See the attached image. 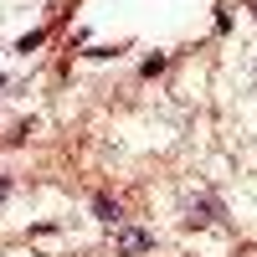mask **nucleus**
<instances>
[{
    "label": "nucleus",
    "mask_w": 257,
    "mask_h": 257,
    "mask_svg": "<svg viewBox=\"0 0 257 257\" xmlns=\"http://www.w3.org/2000/svg\"><path fill=\"white\" fill-rule=\"evenodd\" d=\"M216 216H221V206L211 201V196H196V201L185 206V226H211Z\"/></svg>",
    "instance_id": "1"
},
{
    "label": "nucleus",
    "mask_w": 257,
    "mask_h": 257,
    "mask_svg": "<svg viewBox=\"0 0 257 257\" xmlns=\"http://www.w3.org/2000/svg\"><path fill=\"white\" fill-rule=\"evenodd\" d=\"M155 231H118V252H149Z\"/></svg>",
    "instance_id": "2"
},
{
    "label": "nucleus",
    "mask_w": 257,
    "mask_h": 257,
    "mask_svg": "<svg viewBox=\"0 0 257 257\" xmlns=\"http://www.w3.org/2000/svg\"><path fill=\"white\" fill-rule=\"evenodd\" d=\"M93 216H98V221H108V226H118V216H123V211H118V201L98 196V201H93Z\"/></svg>",
    "instance_id": "3"
},
{
    "label": "nucleus",
    "mask_w": 257,
    "mask_h": 257,
    "mask_svg": "<svg viewBox=\"0 0 257 257\" xmlns=\"http://www.w3.org/2000/svg\"><path fill=\"white\" fill-rule=\"evenodd\" d=\"M41 41H47V31H31V36H21V41H16V52H26V57H31Z\"/></svg>",
    "instance_id": "4"
},
{
    "label": "nucleus",
    "mask_w": 257,
    "mask_h": 257,
    "mask_svg": "<svg viewBox=\"0 0 257 257\" xmlns=\"http://www.w3.org/2000/svg\"><path fill=\"white\" fill-rule=\"evenodd\" d=\"M6 190H11V185H6V180H0V196H6Z\"/></svg>",
    "instance_id": "5"
},
{
    "label": "nucleus",
    "mask_w": 257,
    "mask_h": 257,
    "mask_svg": "<svg viewBox=\"0 0 257 257\" xmlns=\"http://www.w3.org/2000/svg\"><path fill=\"white\" fill-rule=\"evenodd\" d=\"M0 88H6V77H0Z\"/></svg>",
    "instance_id": "6"
}]
</instances>
